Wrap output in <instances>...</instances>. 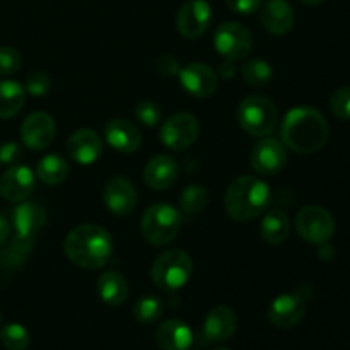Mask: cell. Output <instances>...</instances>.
<instances>
[{
    "label": "cell",
    "mask_w": 350,
    "mask_h": 350,
    "mask_svg": "<svg viewBox=\"0 0 350 350\" xmlns=\"http://www.w3.org/2000/svg\"><path fill=\"white\" fill-rule=\"evenodd\" d=\"M36 176L26 166H12L0 178V195L7 202H24L34 190Z\"/></svg>",
    "instance_id": "cell-17"
},
{
    "label": "cell",
    "mask_w": 350,
    "mask_h": 350,
    "mask_svg": "<svg viewBox=\"0 0 350 350\" xmlns=\"http://www.w3.org/2000/svg\"><path fill=\"white\" fill-rule=\"evenodd\" d=\"M328 106L337 118L350 120V88H340L332 92Z\"/></svg>",
    "instance_id": "cell-33"
},
{
    "label": "cell",
    "mask_w": 350,
    "mask_h": 350,
    "mask_svg": "<svg viewBox=\"0 0 350 350\" xmlns=\"http://www.w3.org/2000/svg\"><path fill=\"white\" fill-rule=\"evenodd\" d=\"M0 321H2V311H0Z\"/></svg>",
    "instance_id": "cell-43"
},
{
    "label": "cell",
    "mask_w": 350,
    "mask_h": 350,
    "mask_svg": "<svg viewBox=\"0 0 350 350\" xmlns=\"http://www.w3.org/2000/svg\"><path fill=\"white\" fill-rule=\"evenodd\" d=\"M197 118L191 113H178L170 116L161 126V140L166 147L173 150H185L195 144L198 139Z\"/></svg>",
    "instance_id": "cell-10"
},
{
    "label": "cell",
    "mask_w": 350,
    "mask_h": 350,
    "mask_svg": "<svg viewBox=\"0 0 350 350\" xmlns=\"http://www.w3.org/2000/svg\"><path fill=\"white\" fill-rule=\"evenodd\" d=\"M135 118L139 120L140 123L147 126H154L161 122V116H163V109L157 103L154 101H140L139 105L135 106Z\"/></svg>",
    "instance_id": "cell-34"
},
{
    "label": "cell",
    "mask_w": 350,
    "mask_h": 350,
    "mask_svg": "<svg viewBox=\"0 0 350 350\" xmlns=\"http://www.w3.org/2000/svg\"><path fill=\"white\" fill-rule=\"evenodd\" d=\"M306 313V304L297 294H282L275 297L269 306V321L277 328H293L301 323Z\"/></svg>",
    "instance_id": "cell-14"
},
{
    "label": "cell",
    "mask_w": 350,
    "mask_h": 350,
    "mask_svg": "<svg viewBox=\"0 0 350 350\" xmlns=\"http://www.w3.org/2000/svg\"><path fill=\"white\" fill-rule=\"evenodd\" d=\"M55 120L44 111H34L24 118L21 125V139L31 150L46 149L55 139Z\"/></svg>",
    "instance_id": "cell-12"
},
{
    "label": "cell",
    "mask_w": 350,
    "mask_h": 350,
    "mask_svg": "<svg viewBox=\"0 0 350 350\" xmlns=\"http://www.w3.org/2000/svg\"><path fill=\"white\" fill-rule=\"evenodd\" d=\"M36 176L46 185H60L68 176V164L58 154H48L38 163Z\"/></svg>",
    "instance_id": "cell-27"
},
{
    "label": "cell",
    "mask_w": 350,
    "mask_h": 350,
    "mask_svg": "<svg viewBox=\"0 0 350 350\" xmlns=\"http://www.w3.org/2000/svg\"><path fill=\"white\" fill-rule=\"evenodd\" d=\"M0 342L7 350H26L29 347V332L19 323H9L0 330Z\"/></svg>",
    "instance_id": "cell-31"
},
{
    "label": "cell",
    "mask_w": 350,
    "mask_h": 350,
    "mask_svg": "<svg viewBox=\"0 0 350 350\" xmlns=\"http://www.w3.org/2000/svg\"><path fill=\"white\" fill-rule=\"evenodd\" d=\"M67 152L75 163L82 166L94 164L103 152V140L94 130H75L67 140Z\"/></svg>",
    "instance_id": "cell-19"
},
{
    "label": "cell",
    "mask_w": 350,
    "mask_h": 350,
    "mask_svg": "<svg viewBox=\"0 0 350 350\" xmlns=\"http://www.w3.org/2000/svg\"><path fill=\"white\" fill-rule=\"evenodd\" d=\"M178 178V164L167 154L154 156L144 170V181L152 190H167Z\"/></svg>",
    "instance_id": "cell-23"
},
{
    "label": "cell",
    "mask_w": 350,
    "mask_h": 350,
    "mask_svg": "<svg viewBox=\"0 0 350 350\" xmlns=\"http://www.w3.org/2000/svg\"><path fill=\"white\" fill-rule=\"evenodd\" d=\"M212 350H231V349H226V347H215V349H212Z\"/></svg>",
    "instance_id": "cell-42"
},
{
    "label": "cell",
    "mask_w": 350,
    "mask_h": 350,
    "mask_svg": "<svg viewBox=\"0 0 350 350\" xmlns=\"http://www.w3.org/2000/svg\"><path fill=\"white\" fill-rule=\"evenodd\" d=\"M212 9L207 0H188L183 3L176 17V27L188 40H197L208 29Z\"/></svg>",
    "instance_id": "cell-11"
},
{
    "label": "cell",
    "mask_w": 350,
    "mask_h": 350,
    "mask_svg": "<svg viewBox=\"0 0 350 350\" xmlns=\"http://www.w3.org/2000/svg\"><path fill=\"white\" fill-rule=\"evenodd\" d=\"M164 313V304L154 294L139 297L133 304V318L142 325H150L159 320Z\"/></svg>",
    "instance_id": "cell-29"
},
{
    "label": "cell",
    "mask_w": 350,
    "mask_h": 350,
    "mask_svg": "<svg viewBox=\"0 0 350 350\" xmlns=\"http://www.w3.org/2000/svg\"><path fill=\"white\" fill-rule=\"evenodd\" d=\"M193 340V332L181 320L163 321L156 330V342L163 350H188Z\"/></svg>",
    "instance_id": "cell-22"
},
{
    "label": "cell",
    "mask_w": 350,
    "mask_h": 350,
    "mask_svg": "<svg viewBox=\"0 0 350 350\" xmlns=\"http://www.w3.org/2000/svg\"><path fill=\"white\" fill-rule=\"evenodd\" d=\"M9 232H10L9 221H7V219L0 214V245H3V243L7 241V238H9Z\"/></svg>",
    "instance_id": "cell-39"
},
{
    "label": "cell",
    "mask_w": 350,
    "mask_h": 350,
    "mask_svg": "<svg viewBox=\"0 0 350 350\" xmlns=\"http://www.w3.org/2000/svg\"><path fill=\"white\" fill-rule=\"evenodd\" d=\"M270 204V188L256 176H239L229 185L224 207L229 217L246 222L258 217Z\"/></svg>",
    "instance_id": "cell-3"
},
{
    "label": "cell",
    "mask_w": 350,
    "mask_h": 350,
    "mask_svg": "<svg viewBox=\"0 0 350 350\" xmlns=\"http://www.w3.org/2000/svg\"><path fill=\"white\" fill-rule=\"evenodd\" d=\"M26 103V89L16 81H0V120L16 116Z\"/></svg>",
    "instance_id": "cell-25"
},
{
    "label": "cell",
    "mask_w": 350,
    "mask_h": 350,
    "mask_svg": "<svg viewBox=\"0 0 350 350\" xmlns=\"http://www.w3.org/2000/svg\"><path fill=\"white\" fill-rule=\"evenodd\" d=\"M98 294L108 306H120L129 297V284L122 273L106 270L98 279Z\"/></svg>",
    "instance_id": "cell-24"
},
{
    "label": "cell",
    "mask_w": 350,
    "mask_h": 350,
    "mask_svg": "<svg viewBox=\"0 0 350 350\" xmlns=\"http://www.w3.org/2000/svg\"><path fill=\"white\" fill-rule=\"evenodd\" d=\"M263 27L273 36L289 33L294 26V9L287 0H269L260 14Z\"/></svg>",
    "instance_id": "cell-21"
},
{
    "label": "cell",
    "mask_w": 350,
    "mask_h": 350,
    "mask_svg": "<svg viewBox=\"0 0 350 350\" xmlns=\"http://www.w3.org/2000/svg\"><path fill=\"white\" fill-rule=\"evenodd\" d=\"M296 231L311 245H323L335 234V221L330 212L318 205H308L296 215Z\"/></svg>",
    "instance_id": "cell-7"
},
{
    "label": "cell",
    "mask_w": 350,
    "mask_h": 350,
    "mask_svg": "<svg viewBox=\"0 0 350 350\" xmlns=\"http://www.w3.org/2000/svg\"><path fill=\"white\" fill-rule=\"evenodd\" d=\"M289 219H287L286 212L273 208V211L267 212L265 217L262 221V238L265 239L269 245H282L287 238H289Z\"/></svg>",
    "instance_id": "cell-26"
},
{
    "label": "cell",
    "mask_w": 350,
    "mask_h": 350,
    "mask_svg": "<svg viewBox=\"0 0 350 350\" xmlns=\"http://www.w3.org/2000/svg\"><path fill=\"white\" fill-rule=\"evenodd\" d=\"M188 350H200V349H188Z\"/></svg>",
    "instance_id": "cell-44"
},
{
    "label": "cell",
    "mask_w": 350,
    "mask_h": 350,
    "mask_svg": "<svg viewBox=\"0 0 350 350\" xmlns=\"http://www.w3.org/2000/svg\"><path fill=\"white\" fill-rule=\"evenodd\" d=\"M103 200L108 211L118 217L132 214L137 205V190L126 178L113 176L103 190Z\"/></svg>",
    "instance_id": "cell-13"
},
{
    "label": "cell",
    "mask_w": 350,
    "mask_h": 350,
    "mask_svg": "<svg viewBox=\"0 0 350 350\" xmlns=\"http://www.w3.org/2000/svg\"><path fill=\"white\" fill-rule=\"evenodd\" d=\"M243 79L248 82L250 85H267L272 81V67L269 62L265 60H250L243 65L241 68Z\"/></svg>",
    "instance_id": "cell-32"
},
{
    "label": "cell",
    "mask_w": 350,
    "mask_h": 350,
    "mask_svg": "<svg viewBox=\"0 0 350 350\" xmlns=\"http://www.w3.org/2000/svg\"><path fill=\"white\" fill-rule=\"evenodd\" d=\"M282 140L291 150L299 154H313L325 147L328 140V123L318 109L299 106L291 109L282 123Z\"/></svg>",
    "instance_id": "cell-1"
},
{
    "label": "cell",
    "mask_w": 350,
    "mask_h": 350,
    "mask_svg": "<svg viewBox=\"0 0 350 350\" xmlns=\"http://www.w3.org/2000/svg\"><path fill=\"white\" fill-rule=\"evenodd\" d=\"M180 82L193 98H208L217 89V77L208 65L193 62L180 70Z\"/></svg>",
    "instance_id": "cell-16"
},
{
    "label": "cell",
    "mask_w": 350,
    "mask_h": 350,
    "mask_svg": "<svg viewBox=\"0 0 350 350\" xmlns=\"http://www.w3.org/2000/svg\"><path fill=\"white\" fill-rule=\"evenodd\" d=\"M238 120L246 133L255 137H267L275 130L279 111L273 101L265 96H248L241 101Z\"/></svg>",
    "instance_id": "cell-6"
},
{
    "label": "cell",
    "mask_w": 350,
    "mask_h": 350,
    "mask_svg": "<svg viewBox=\"0 0 350 350\" xmlns=\"http://www.w3.org/2000/svg\"><path fill=\"white\" fill-rule=\"evenodd\" d=\"M51 89V79L50 75L44 74V72H34V74L27 75L26 79V92H29L31 96H41L46 94Z\"/></svg>",
    "instance_id": "cell-36"
},
{
    "label": "cell",
    "mask_w": 350,
    "mask_h": 350,
    "mask_svg": "<svg viewBox=\"0 0 350 350\" xmlns=\"http://www.w3.org/2000/svg\"><path fill=\"white\" fill-rule=\"evenodd\" d=\"M214 46L228 60H243L253 48V36L239 23H222L215 29Z\"/></svg>",
    "instance_id": "cell-8"
},
{
    "label": "cell",
    "mask_w": 350,
    "mask_h": 350,
    "mask_svg": "<svg viewBox=\"0 0 350 350\" xmlns=\"http://www.w3.org/2000/svg\"><path fill=\"white\" fill-rule=\"evenodd\" d=\"M219 74H221L222 79H231L232 75H234V65H232L231 62H226V64H222L221 68H219Z\"/></svg>",
    "instance_id": "cell-40"
},
{
    "label": "cell",
    "mask_w": 350,
    "mask_h": 350,
    "mask_svg": "<svg viewBox=\"0 0 350 350\" xmlns=\"http://www.w3.org/2000/svg\"><path fill=\"white\" fill-rule=\"evenodd\" d=\"M21 55L12 46H0V75L16 74L21 68Z\"/></svg>",
    "instance_id": "cell-35"
},
{
    "label": "cell",
    "mask_w": 350,
    "mask_h": 350,
    "mask_svg": "<svg viewBox=\"0 0 350 350\" xmlns=\"http://www.w3.org/2000/svg\"><path fill=\"white\" fill-rule=\"evenodd\" d=\"M303 3H306V5H320V3H323L325 0H301Z\"/></svg>",
    "instance_id": "cell-41"
},
{
    "label": "cell",
    "mask_w": 350,
    "mask_h": 350,
    "mask_svg": "<svg viewBox=\"0 0 350 350\" xmlns=\"http://www.w3.org/2000/svg\"><path fill=\"white\" fill-rule=\"evenodd\" d=\"M180 205L187 215L200 214L208 205V190L204 185H190L181 193Z\"/></svg>",
    "instance_id": "cell-30"
},
{
    "label": "cell",
    "mask_w": 350,
    "mask_h": 350,
    "mask_svg": "<svg viewBox=\"0 0 350 350\" xmlns=\"http://www.w3.org/2000/svg\"><path fill=\"white\" fill-rule=\"evenodd\" d=\"M191 270H193V262L187 252L170 250L157 256L150 270V277L156 287L166 293H174L187 286L191 277Z\"/></svg>",
    "instance_id": "cell-5"
},
{
    "label": "cell",
    "mask_w": 350,
    "mask_h": 350,
    "mask_svg": "<svg viewBox=\"0 0 350 350\" xmlns=\"http://www.w3.org/2000/svg\"><path fill=\"white\" fill-rule=\"evenodd\" d=\"M67 258L85 270L106 265L113 253L111 234L98 224H82L72 229L64 243Z\"/></svg>",
    "instance_id": "cell-2"
},
{
    "label": "cell",
    "mask_w": 350,
    "mask_h": 350,
    "mask_svg": "<svg viewBox=\"0 0 350 350\" xmlns=\"http://www.w3.org/2000/svg\"><path fill=\"white\" fill-rule=\"evenodd\" d=\"M238 330V314L232 308L215 306L208 311L207 318L204 321L198 337H195L193 344L198 347H208L214 342H226L232 337Z\"/></svg>",
    "instance_id": "cell-9"
},
{
    "label": "cell",
    "mask_w": 350,
    "mask_h": 350,
    "mask_svg": "<svg viewBox=\"0 0 350 350\" xmlns=\"http://www.w3.org/2000/svg\"><path fill=\"white\" fill-rule=\"evenodd\" d=\"M287 163V154L282 144L275 139H263L253 147L252 166L256 173L272 176L284 170Z\"/></svg>",
    "instance_id": "cell-15"
},
{
    "label": "cell",
    "mask_w": 350,
    "mask_h": 350,
    "mask_svg": "<svg viewBox=\"0 0 350 350\" xmlns=\"http://www.w3.org/2000/svg\"><path fill=\"white\" fill-rule=\"evenodd\" d=\"M33 241L31 238H21V236H14L12 241L2 250L0 253V265L5 267L7 270H16L26 262L29 256L31 250H33Z\"/></svg>",
    "instance_id": "cell-28"
},
{
    "label": "cell",
    "mask_w": 350,
    "mask_h": 350,
    "mask_svg": "<svg viewBox=\"0 0 350 350\" xmlns=\"http://www.w3.org/2000/svg\"><path fill=\"white\" fill-rule=\"evenodd\" d=\"M21 157V147L16 142H5L0 146V164H14Z\"/></svg>",
    "instance_id": "cell-38"
},
{
    "label": "cell",
    "mask_w": 350,
    "mask_h": 350,
    "mask_svg": "<svg viewBox=\"0 0 350 350\" xmlns=\"http://www.w3.org/2000/svg\"><path fill=\"white\" fill-rule=\"evenodd\" d=\"M226 3L229 5V9L234 10L236 14H243V16H248V14L256 12L262 5V0H226Z\"/></svg>",
    "instance_id": "cell-37"
},
{
    "label": "cell",
    "mask_w": 350,
    "mask_h": 350,
    "mask_svg": "<svg viewBox=\"0 0 350 350\" xmlns=\"http://www.w3.org/2000/svg\"><path fill=\"white\" fill-rule=\"evenodd\" d=\"M142 234L152 246H166L174 241L181 229V214L173 205L154 204L144 212Z\"/></svg>",
    "instance_id": "cell-4"
},
{
    "label": "cell",
    "mask_w": 350,
    "mask_h": 350,
    "mask_svg": "<svg viewBox=\"0 0 350 350\" xmlns=\"http://www.w3.org/2000/svg\"><path fill=\"white\" fill-rule=\"evenodd\" d=\"M46 222V212L40 204L34 202H21L12 214V226L16 229V236L31 238L43 229Z\"/></svg>",
    "instance_id": "cell-20"
},
{
    "label": "cell",
    "mask_w": 350,
    "mask_h": 350,
    "mask_svg": "<svg viewBox=\"0 0 350 350\" xmlns=\"http://www.w3.org/2000/svg\"><path fill=\"white\" fill-rule=\"evenodd\" d=\"M105 139L118 152L132 154L142 144V133L130 120L113 118L105 125Z\"/></svg>",
    "instance_id": "cell-18"
}]
</instances>
